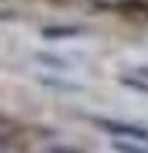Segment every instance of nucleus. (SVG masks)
Listing matches in <instances>:
<instances>
[{"label":"nucleus","mask_w":148,"mask_h":153,"mask_svg":"<svg viewBox=\"0 0 148 153\" xmlns=\"http://www.w3.org/2000/svg\"><path fill=\"white\" fill-rule=\"evenodd\" d=\"M80 33H83V28H70V25H65V28H45L43 30L45 38H75Z\"/></svg>","instance_id":"nucleus-1"},{"label":"nucleus","mask_w":148,"mask_h":153,"mask_svg":"<svg viewBox=\"0 0 148 153\" xmlns=\"http://www.w3.org/2000/svg\"><path fill=\"white\" fill-rule=\"evenodd\" d=\"M98 5H103V8H123V5H128L131 0H95Z\"/></svg>","instance_id":"nucleus-2"},{"label":"nucleus","mask_w":148,"mask_h":153,"mask_svg":"<svg viewBox=\"0 0 148 153\" xmlns=\"http://www.w3.org/2000/svg\"><path fill=\"white\" fill-rule=\"evenodd\" d=\"M0 20H13V15L8 10H0Z\"/></svg>","instance_id":"nucleus-3"}]
</instances>
